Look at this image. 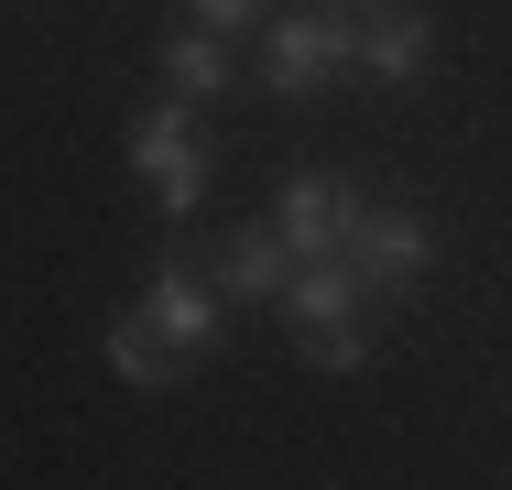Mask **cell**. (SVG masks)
Returning a JSON list of instances; mask_svg holds the SVG:
<instances>
[{
	"instance_id": "obj_1",
	"label": "cell",
	"mask_w": 512,
	"mask_h": 490,
	"mask_svg": "<svg viewBox=\"0 0 512 490\" xmlns=\"http://www.w3.org/2000/svg\"><path fill=\"white\" fill-rule=\"evenodd\" d=\"M338 66H349V22H338V11H284V22L262 33V88L273 98H316Z\"/></svg>"
},
{
	"instance_id": "obj_2",
	"label": "cell",
	"mask_w": 512,
	"mask_h": 490,
	"mask_svg": "<svg viewBox=\"0 0 512 490\" xmlns=\"http://www.w3.org/2000/svg\"><path fill=\"white\" fill-rule=\"evenodd\" d=\"M338 262L360 273V294H393V284H414V273L436 262V229H425V218H393V207H360L349 240H338Z\"/></svg>"
},
{
	"instance_id": "obj_3",
	"label": "cell",
	"mask_w": 512,
	"mask_h": 490,
	"mask_svg": "<svg viewBox=\"0 0 512 490\" xmlns=\"http://www.w3.org/2000/svg\"><path fill=\"white\" fill-rule=\"evenodd\" d=\"M131 164H142V186L164 196V218H186V207L207 196V153L186 142L175 109H142V120H131Z\"/></svg>"
},
{
	"instance_id": "obj_4",
	"label": "cell",
	"mask_w": 512,
	"mask_h": 490,
	"mask_svg": "<svg viewBox=\"0 0 512 490\" xmlns=\"http://www.w3.org/2000/svg\"><path fill=\"white\" fill-rule=\"evenodd\" d=\"M349 218H360V196H349V175H295L284 186V240H295V262H338V240H349Z\"/></svg>"
},
{
	"instance_id": "obj_5",
	"label": "cell",
	"mask_w": 512,
	"mask_h": 490,
	"mask_svg": "<svg viewBox=\"0 0 512 490\" xmlns=\"http://www.w3.org/2000/svg\"><path fill=\"white\" fill-rule=\"evenodd\" d=\"M349 66L382 77V88H414V77L436 66V22H425V11H382V22H360V33H349Z\"/></svg>"
},
{
	"instance_id": "obj_6",
	"label": "cell",
	"mask_w": 512,
	"mask_h": 490,
	"mask_svg": "<svg viewBox=\"0 0 512 490\" xmlns=\"http://www.w3.org/2000/svg\"><path fill=\"white\" fill-rule=\"evenodd\" d=\"M142 316H153V327H164V338H175V349L197 360L207 338H218V284H197L186 262H164V273L142 284Z\"/></svg>"
},
{
	"instance_id": "obj_7",
	"label": "cell",
	"mask_w": 512,
	"mask_h": 490,
	"mask_svg": "<svg viewBox=\"0 0 512 490\" xmlns=\"http://www.w3.org/2000/svg\"><path fill=\"white\" fill-rule=\"evenodd\" d=\"M284 284H295V240H284V229H240V240L218 251V294H251V305H273Z\"/></svg>"
},
{
	"instance_id": "obj_8",
	"label": "cell",
	"mask_w": 512,
	"mask_h": 490,
	"mask_svg": "<svg viewBox=\"0 0 512 490\" xmlns=\"http://www.w3.org/2000/svg\"><path fill=\"white\" fill-rule=\"evenodd\" d=\"M273 305L295 316V338H306V327H349V305H360V273H349V262H295V284L273 294Z\"/></svg>"
},
{
	"instance_id": "obj_9",
	"label": "cell",
	"mask_w": 512,
	"mask_h": 490,
	"mask_svg": "<svg viewBox=\"0 0 512 490\" xmlns=\"http://www.w3.org/2000/svg\"><path fill=\"white\" fill-rule=\"evenodd\" d=\"M229 66H240V55H229V33H218V22L164 33V77H175V98H218V88H229Z\"/></svg>"
},
{
	"instance_id": "obj_10",
	"label": "cell",
	"mask_w": 512,
	"mask_h": 490,
	"mask_svg": "<svg viewBox=\"0 0 512 490\" xmlns=\"http://www.w3.org/2000/svg\"><path fill=\"white\" fill-rule=\"evenodd\" d=\"M175 360H186V349H175L153 316H120V327H109V371H120L131 392H164V382H175Z\"/></svg>"
},
{
	"instance_id": "obj_11",
	"label": "cell",
	"mask_w": 512,
	"mask_h": 490,
	"mask_svg": "<svg viewBox=\"0 0 512 490\" xmlns=\"http://www.w3.org/2000/svg\"><path fill=\"white\" fill-rule=\"evenodd\" d=\"M295 349H306L316 371H360V360H371V349H360V327H306Z\"/></svg>"
},
{
	"instance_id": "obj_12",
	"label": "cell",
	"mask_w": 512,
	"mask_h": 490,
	"mask_svg": "<svg viewBox=\"0 0 512 490\" xmlns=\"http://www.w3.org/2000/svg\"><path fill=\"white\" fill-rule=\"evenodd\" d=\"M186 11H197V22H218V33H240V22L262 11V0H186Z\"/></svg>"
}]
</instances>
